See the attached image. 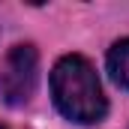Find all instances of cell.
I'll use <instances>...</instances> for the list:
<instances>
[{"label":"cell","mask_w":129,"mask_h":129,"mask_svg":"<svg viewBox=\"0 0 129 129\" xmlns=\"http://www.w3.org/2000/svg\"><path fill=\"white\" fill-rule=\"evenodd\" d=\"M51 96L57 111L75 123H99L108 111L99 75L93 63L81 54H66L51 69Z\"/></svg>","instance_id":"cell-1"},{"label":"cell","mask_w":129,"mask_h":129,"mask_svg":"<svg viewBox=\"0 0 129 129\" xmlns=\"http://www.w3.org/2000/svg\"><path fill=\"white\" fill-rule=\"evenodd\" d=\"M39 81V54L33 45H15L0 63V99L6 105L30 102Z\"/></svg>","instance_id":"cell-2"},{"label":"cell","mask_w":129,"mask_h":129,"mask_svg":"<svg viewBox=\"0 0 129 129\" xmlns=\"http://www.w3.org/2000/svg\"><path fill=\"white\" fill-rule=\"evenodd\" d=\"M0 129H3V126H0Z\"/></svg>","instance_id":"cell-4"},{"label":"cell","mask_w":129,"mask_h":129,"mask_svg":"<svg viewBox=\"0 0 129 129\" xmlns=\"http://www.w3.org/2000/svg\"><path fill=\"white\" fill-rule=\"evenodd\" d=\"M108 72H111L114 84L129 90V36L111 45V51H108Z\"/></svg>","instance_id":"cell-3"}]
</instances>
